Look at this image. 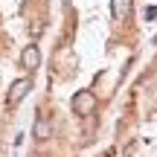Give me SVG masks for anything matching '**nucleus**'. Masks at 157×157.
I'll use <instances>...</instances> for the list:
<instances>
[{
  "mask_svg": "<svg viewBox=\"0 0 157 157\" xmlns=\"http://www.w3.org/2000/svg\"><path fill=\"white\" fill-rule=\"evenodd\" d=\"M38 64H41V50H38V44H26V47L21 50V67L26 70V73H35Z\"/></svg>",
  "mask_w": 157,
  "mask_h": 157,
  "instance_id": "7ed1b4c3",
  "label": "nucleus"
},
{
  "mask_svg": "<svg viewBox=\"0 0 157 157\" xmlns=\"http://www.w3.org/2000/svg\"><path fill=\"white\" fill-rule=\"evenodd\" d=\"M29 90H32V78H29V76H23V78H15V82L9 84V93H6V105H9V108L21 105V102L29 96Z\"/></svg>",
  "mask_w": 157,
  "mask_h": 157,
  "instance_id": "f257e3e1",
  "label": "nucleus"
},
{
  "mask_svg": "<svg viewBox=\"0 0 157 157\" xmlns=\"http://www.w3.org/2000/svg\"><path fill=\"white\" fill-rule=\"evenodd\" d=\"M111 15H113V21H128L131 17V0H111Z\"/></svg>",
  "mask_w": 157,
  "mask_h": 157,
  "instance_id": "39448f33",
  "label": "nucleus"
},
{
  "mask_svg": "<svg viewBox=\"0 0 157 157\" xmlns=\"http://www.w3.org/2000/svg\"><path fill=\"white\" fill-rule=\"evenodd\" d=\"M50 137H52V122L44 117V113H38L35 122H32V140L44 143V140H50Z\"/></svg>",
  "mask_w": 157,
  "mask_h": 157,
  "instance_id": "20e7f679",
  "label": "nucleus"
},
{
  "mask_svg": "<svg viewBox=\"0 0 157 157\" xmlns=\"http://www.w3.org/2000/svg\"><path fill=\"white\" fill-rule=\"evenodd\" d=\"M70 108H73L76 117H87L96 108V96L90 90H78V93H73V99H70Z\"/></svg>",
  "mask_w": 157,
  "mask_h": 157,
  "instance_id": "f03ea898",
  "label": "nucleus"
},
{
  "mask_svg": "<svg viewBox=\"0 0 157 157\" xmlns=\"http://www.w3.org/2000/svg\"><path fill=\"white\" fill-rule=\"evenodd\" d=\"M35 157H50V154H35Z\"/></svg>",
  "mask_w": 157,
  "mask_h": 157,
  "instance_id": "423d86ee",
  "label": "nucleus"
}]
</instances>
